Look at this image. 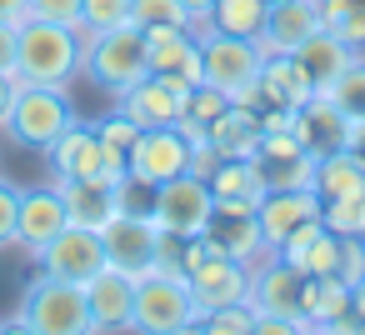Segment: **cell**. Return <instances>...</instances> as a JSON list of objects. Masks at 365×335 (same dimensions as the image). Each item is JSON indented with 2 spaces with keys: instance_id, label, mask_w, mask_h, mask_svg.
<instances>
[{
  "instance_id": "1",
  "label": "cell",
  "mask_w": 365,
  "mask_h": 335,
  "mask_svg": "<svg viewBox=\"0 0 365 335\" xmlns=\"http://www.w3.org/2000/svg\"><path fill=\"white\" fill-rule=\"evenodd\" d=\"M76 76H81V31L26 16L16 31V81L21 86H71Z\"/></svg>"
},
{
  "instance_id": "2",
  "label": "cell",
  "mask_w": 365,
  "mask_h": 335,
  "mask_svg": "<svg viewBox=\"0 0 365 335\" xmlns=\"http://www.w3.org/2000/svg\"><path fill=\"white\" fill-rule=\"evenodd\" d=\"M11 325H16V330H31V335H86V330H91L86 285L41 270V275L26 285L21 310H16Z\"/></svg>"
},
{
  "instance_id": "3",
  "label": "cell",
  "mask_w": 365,
  "mask_h": 335,
  "mask_svg": "<svg viewBox=\"0 0 365 335\" xmlns=\"http://www.w3.org/2000/svg\"><path fill=\"white\" fill-rule=\"evenodd\" d=\"M81 71L106 86V91H125L135 86L140 76H150V56H145V31L130 21V26H115V31H81Z\"/></svg>"
},
{
  "instance_id": "4",
  "label": "cell",
  "mask_w": 365,
  "mask_h": 335,
  "mask_svg": "<svg viewBox=\"0 0 365 335\" xmlns=\"http://www.w3.org/2000/svg\"><path fill=\"white\" fill-rule=\"evenodd\" d=\"M200 41V86H215L220 96L250 105L255 100V81L265 66V46L260 41H240V36H220V31H195Z\"/></svg>"
},
{
  "instance_id": "5",
  "label": "cell",
  "mask_w": 365,
  "mask_h": 335,
  "mask_svg": "<svg viewBox=\"0 0 365 335\" xmlns=\"http://www.w3.org/2000/svg\"><path fill=\"white\" fill-rule=\"evenodd\" d=\"M195 325H200V305H195L185 275H175V270L135 275V325L130 330L170 335V330H195Z\"/></svg>"
},
{
  "instance_id": "6",
  "label": "cell",
  "mask_w": 365,
  "mask_h": 335,
  "mask_svg": "<svg viewBox=\"0 0 365 335\" xmlns=\"http://www.w3.org/2000/svg\"><path fill=\"white\" fill-rule=\"evenodd\" d=\"M76 125V105L66 96V86H21L16 91V105H11V140L26 145V150H51V140Z\"/></svg>"
},
{
  "instance_id": "7",
  "label": "cell",
  "mask_w": 365,
  "mask_h": 335,
  "mask_svg": "<svg viewBox=\"0 0 365 335\" xmlns=\"http://www.w3.org/2000/svg\"><path fill=\"white\" fill-rule=\"evenodd\" d=\"M51 170H56V180H125V155H115L101 135H96V125H66L56 140H51Z\"/></svg>"
},
{
  "instance_id": "8",
  "label": "cell",
  "mask_w": 365,
  "mask_h": 335,
  "mask_svg": "<svg viewBox=\"0 0 365 335\" xmlns=\"http://www.w3.org/2000/svg\"><path fill=\"white\" fill-rule=\"evenodd\" d=\"M210 210H215V195L200 175H170L160 185H150V220L155 230H170V235H200L210 225Z\"/></svg>"
},
{
  "instance_id": "9",
  "label": "cell",
  "mask_w": 365,
  "mask_h": 335,
  "mask_svg": "<svg viewBox=\"0 0 365 335\" xmlns=\"http://www.w3.org/2000/svg\"><path fill=\"white\" fill-rule=\"evenodd\" d=\"M190 150H195V140L180 125H150V130L135 135V145L125 155V175L145 180V185H160V180L190 170Z\"/></svg>"
},
{
  "instance_id": "10",
  "label": "cell",
  "mask_w": 365,
  "mask_h": 335,
  "mask_svg": "<svg viewBox=\"0 0 365 335\" xmlns=\"http://www.w3.org/2000/svg\"><path fill=\"white\" fill-rule=\"evenodd\" d=\"M36 260H41L46 275H61V280H76V285H86L96 270L110 265L106 245H101V230H91V225H66L56 240H46L36 250Z\"/></svg>"
},
{
  "instance_id": "11",
  "label": "cell",
  "mask_w": 365,
  "mask_h": 335,
  "mask_svg": "<svg viewBox=\"0 0 365 335\" xmlns=\"http://www.w3.org/2000/svg\"><path fill=\"white\" fill-rule=\"evenodd\" d=\"M300 265H290L285 255H260L250 265V310L255 315H290V320H305L300 315ZM310 330V325H305Z\"/></svg>"
},
{
  "instance_id": "12",
  "label": "cell",
  "mask_w": 365,
  "mask_h": 335,
  "mask_svg": "<svg viewBox=\"0 0 365 335\" xmlns=\"http://www.w3.org/2000/svg\"><path fill=\"white\" fill-rule=\"evenodd\" d=\"M155 240H160V230H155L150 215H125V210H115V215L101 225L106 260L120 265V270H130V275H145V270L155 265Z\"/></svg>"
},
{
  "instance_id": "13",
  "label": "cell",
  "mask_w": 365,
  "mask_h": 335,
  "mask_svg": "<svg viewBox=\"0 0 365 335\" xmlns=\"http://www.w3.org/2000/svg\"><path fill=\"white\" fill-rule=\"evenodd\" d=\"M185 96H190V86H175L165 76H140L135 86L120 91V105L115 110H125L140 130H150V125H180Z\"/></svg>"
},
{
  "instance_id": "14",
  "label": "cell",
  "mask_w": 365,
  "mask_h": 335,
  "mask_svg": "<svg viewBox=\"0 0 365 335\" xmlns=\"http://www.w3.org/2000/svg\"><path fill=\"white\" fill-rule=\"evenodd\" d=\"M185 280H190V295H195L200 315L215 310V305H230V300H250V265L235 260V255H200L185 270Z\"/></svg>"
},
{
  "instance_id": "15",
  "label": "cell",
  "mask_w": 365,
  "mask_h": 335,
  "mask_svg": "<svg viewBox=\"0 0 365 335\" xmlns=\"http://www.w3.org/2000/svg\"><path fill=\"white\" fill-rule=\"evenodd\" d=\"M91 330H130L135 325V275L120 265H106L86 280Z\"/></svg>"
},
{
  "instance_id": "16",
  "label": "cell",
  "mask_w": 365,
  "mask_h": 335,
  "mask_svg": "<svg viewBox=\"0 0 365 335\" xmlns=\"http://www.w3.org/2000/svg\"><path fill=\"white\" fill-rule=\"evenodd\" d=\"M255 220H260L265 250L275 255L300 225L320 220V195H315V190H265V200L255 205Z\"/></svg>"
},
{
  "instance_id": "17",
  "label": "cell",
  "mask_w": 365,
  "mask_h": 335,
  "mask_svg": "<svg viewBox=\"0 0 365 335\" xmlns=\"http://www.w3.org/2000/svg\"><path fill=\"white\" fill-rule=\"evenodd\" d=\"M145 56H150V76H165L175 86H200V41H195V31L155 26V31H145Z\"/></svg>"
},
{
  "instance_id": "18",
  "label": "cell",
  "mask_w": 365,
  "mask_h": 335,
  "mask_svg": "<svg viewBox=\"0 0 365 335\" xmlns=\"http://www.w3.org/2000/svg\"><path fill=\"white\" fill-rule=\"evenodd\" d=\"M71 225V215H66V200H61V185L51 180V185H36V190H21V210H16V245H26L31 255L46 245V240H56L61 230Z\"/></svg>"
},
{
  "instance_id": "19",
  "label": "cell",
  "mask_w": 365,
  "mask_h": 335,
  "mask_svg": "<svg viewBox=\"0 0 365 335\" xmlns=\"http://www.w3.org/2000/svg\"><path fill=\"white\" fill-rule=\"evenodd\" d=\"M315 96V86H310V76H305V66L295 61V56H270L265 51V66H260V81H255V110H265V105H275V110H300L305 100Z\"/></svg>"
},
{
  "instance_id": "20",
  "label": "cell",
  "mask_w": 365,
  "mask_h": 335,
  "mask_svg": "<svg viewBox=\"0 0 365 335\" xmlns=\"http://www.w3.org/2000/svg\"><path fill=\"white\" fill-rule=\"evenodd\" d=\"M300 315L310 330H360L350 315V280H340V275H305Z\"/></svg>"
},
{
  "instance_id": "21",
  "label": "cell",
  "mask_w": 365,
  "mask_h": 335,
  "mask_svg": "<svg viewBox=\"0 0 365 335\" xmlns=\"http://www.w3.org/2000/svg\"><path fill=\"white\" fill-rule=\"evenodd\" d=\"M320 26V0H280V6H270L265 16V31H260V46L270 56H295Z\"/></svg>"
},
{
  "instance_id": "22",
  "label": "cell",
  "mask_w": 365,
  "mask_h": 335,
  "mask_svg": "<svg viewBox=\"0 0 365 335\" xmlns=\"http://www.w3.org/2000/svg\"><path fill=\"white\" fill-rule=\"evenodd\" d=\"M205 230L220 240V250H225V255H235V260H245V265H255L260 255H270V250H265V240H260L255 205L215 200V210H210V225H205Z\"/></svg>"
},
{
  "instance_id": "23",
  "label": "cell",
  "mask_w": 365,
  "mask_h": 335,
  "mask_svg": "<svg viewBox=\"0 0 365 335\" xmlns=\"http://www.w3.org/2000/svg\"><path fill=\"white\" fill-rule=\"evenodd\" d=\"M295 61L305 66V76H310V86H315V96L320 91H330L355 61H360V51L355 46H345L340 36H330V31H315L300 51H295Z\"/></svg>"
},
{
  "instance_id": "24",
  "label": "cell",
  "mask_w": 365,
  "mask_h": 335,
  "mask_svg": "<svg viewBox=\"0 0 365 335\" xmlns=\"http://www.w3.org/2000/svg\"><path fill=\"white\" fill-rule=\"evenodd\" d=\"M290 130L300 135V145L305 150H335V145H345V130H350V120H345V110L330 100V96H310L300 110H295V120H290Z\"/></svg>"
},
{
  "instance_id": "25",
  "label": "cell",
  "mask_w": 365,
  "mask_h": 335,
  "mask_svg": "<svg viewBox=\"0 0 365 335\" xmlns=\"http://www.w3.org/2000/svg\"><path fill=\"white\" fill-rule=\"evenodd\" d=\"M315 195L325 200H360L365 195V160L345 145L315 155Z\"/></svg>"
},
{
  "instance_id": "26",
  "label": "cell",
  "mask_w": 365,
  "mask_h": 335,
  "mask_svg": "<svg viewBox=\"0 0 365 335\" xmlns=\"http://www.w3.org/2000/svg\"><path fill=\"white\" fill-rule=\"evenodd\" d=\"M200 140H210L220 155H245V160H255V150H260V110L230 100V105L210 120V130H205Z\"/></svg>"
},
{
  "instance_id": "27",
  "label": "cell",
  "mask_w": 365,
  "mask_h": 335,
  "mask_svg": "<svg viewBox=\"0 0 365 335\" xmlns=\"http://www.w3.org/2000/svg\"><path fill=\"white\" fill-rule=\"evenodd\" d=\"M205 185L215 200H230V205H260L270 190L260 160H245V155H220V165L205 175Z\"/></svg>"
},
{
  "instance_id": "28",
  "label": "cell",
  "mask_w": 365,
  "mask_h": 335,
  "mask_svg": "<svg viewBox=\"0 0 365 335\" xmlns=\"http://www.w3.org/2000/svg\"><path fill=\"white\" fill-rule=\"evenodd\" d=\"M61 185V200H66V215L71 225H91L101 230L115 210H120V195L110 180H56Z\"/></svg>"
},
{
  "instance_id": "29",
  "label": "cell",
  "mask_w": 365,
  "mask_h": 335,
  "mask_svg": "<svg viewBox=\"0 0 365 335\" xmlns=\"http://www.w3.org/2000/svg\"><path fill=\"white\" fill-rule=\"evenodd\" d=\"M265 16H270V0H215L210 16H205V26H210V31H220V36L260 41Z\"/></svg>"
},
{
  "instance_id": "30",
  "label": "cell",
  "mask_w": 365,
  "mask_h": 335,
  "mask_svg": "<svg viewBox=\"0 0 365 335\" xmlns=\"http://www.w3.org/2000/svg\"><path fill=\"white\" fill-rule=\"evenodd\" d=\"M320 26L345 46L365 51V0H320Z\"/></svg>"
},
{
  "instance_id": "31",
  "label": "cell",
  "mask_w": 365,
  "mask_h": 335,
  "mask_svg": "<svg viewBox=\"0 0 365 335\" xmlns=\"http://www.w3.org/2000/svg\"><path fill=\"white\" fill-rule=\"evenodd\" d=\"M225 105H230V96H220L215 86H190V96H185V115H180V130H185L190 140H200V135L210 130V120H215Z\"/></svg>"
},
{
  "instance_id": "32",
  "label": "cell",
  "mask_w": 365,
  "mask_h": 335,
  "mask_svg": "<svg viewBox=\"0 0 365 335\" xmlns=\"http://www.w3.org/2000/svg\"><path fill=\"white\" fill-rule=\"evenodd\" d=\"M195 330H210V335H255V310H250V300H230V305L205 310Z\"/></svg>"
},
{
  "instance_id": "33",
  "label": "cell",
  "mask_w": 365,
  "mask_h": 335,
  "mask_svg": "<svg viewBox=\"0 0 365 335\" xmlns=\"http://www.w3.org/2000/svg\"><path fill=\"white\" fill-rule=\"evenodd\" d=\"M130 21L140 31H155V26H180V31H195V21L185 16L180 0H130Z\"/></svg>"
},
{
  "instance_id": "34",
  "label": "cell",
  "mask_w": 365,
  "mask_h": 335,
  "mask_svg": "<svg viewBox=\"0 0 365 335\" xmlns=\"http://www.w3.org/2000/svg\"><path fill=\"white\" fill-rule=\"evenodd\" d=\"M320 96H330L340 110H345V120H365V61H355L330 91H320Z\"/></svg>"
},
{
  "instance_id": "35",
  "label": "cell",
  "mask_w": 365,
  "mask_h": 335,
  "mask_svg": "<svg viewBox=\"0 0 365 335\" xmlns=\"http://www.w3.org/2000/svg\"><path fill=\"white\" fill-rule=\"evenodd\" d=\"M130 26V0H81V31Z\"/></svg>"
},
{
  "instance_id": "36",
  "label": "cell",
  "mask_w": 365,
  "mask_h": 335,
  "mask_svg": "<svg viewBox=\"0 0 365 335\" xmlns=\"http://www.w3.org/2000/svg\"><path fill=\"white\" fill-rule=\"evenodd\" d=\"M96 135L115 150V155H130V145H135V135H140V125L125 115V110H110L106 120H96Z\"/></svg>"
},
{
  "instance_id": "37",
  "label": "cell",
  "mask_w": 365,
  "mask_h": 335,
  "mask_svg": "<svg viewBox=\"0 0 365 335\" xmlns=\"http://www.w3.org/2000/svg\"><path fill=\"white\" fill-rule=\"evenodd\" d=\"M26 16L36 21H61L81 31V0H26Z\"/></svg>"
},
{
  "instance_id": "38",
  "label": "cell",
  "mask_w": 365,
  "mask_h": 335,
  "mask_svg": "<svg viewBox=\"0 0 365 335\" xmlns=\"http://www.w3.org/2000/svg\"><path fill=\"white\" fill-rule=\"evenodd\" d=\"M16 210H21V190L0 180V245H16Z\"/></svg>"
},
{
  "instance_id": "39",
  "label": "cell",
  "mask_w": 365,
  "mask_h": 335,
  "mask_svg": "<svg viewBox=\"0 0 365 335\" xmlns=\"http://www.w3.org/2000/svg\"><path fill=\"white\" fill-rule=\"evenodd\" d=\"M16 21H0V71H11L16 76Z\"/></svg>"
},
{
  "instance_id": "40",
  "label": "cell",
  "mask_w": 365,
  "mask_h": 335,
  "mask_svg": "<svg viewBox=\"0 0 365 335\" xmlns=\"http://www.w3.org/2000/svg\"><path fill=\"white\" fill-rule=\"evenodd\" d=\"M285 330H305V320H290V315H255V335H285Z\"/></svg>"
},
{
  "instance_id": "41",
  "label": "cell",
  "mask_w": 365,
  "mask_h": 335,
  "mask_svg": "<svg viewBox=\"0 0 365 335\" xmlns=\"http://www.w3.org/2000/svg\"><path fill=\"white\" fill-rule=\"evenodd\" d=\"M16 91H21V81H16L11 71H0V130H6V120H11V105H16Z\"/></svg>"
},
{
  "instance_id": "42",
  "label": "cell",
  "mask_w": 365,
  "mask_h": 335,
  "mask_svg": "<svg viewBox=\"0 0 365 335\" xmlns=\"http://www.w3.org/2000/svg\"><path fill=\"white\" fill-rule=\"evenodd\" d=\"M350 315H355V325L365 330V275L350 285Z\"/></svg>"
},
{
  "instance_id": "43",
  "label": "cell",
  "mask_w": 365,
  "mask_h": 335,
  "mask_svg": "<svg viewBox=\"0 0 365 335\" xmlns=\"http://www.w3.org/2000/svg\"><path fill=\"white\" fill-rule=\"evenodd\" d=\"M345 150H355V155L365 160V120H350V130H345Z\"/></svg>"
},
{
  "instance_id": "44",
  "label": "cell",
  "mask_w": 365,
  "mask_h": 335,
  "mask_svg": "<svg viewBox=\"0 0 365 335\" xmlns=\"http://www.w3.org/2000/svg\"><path fill=\"white\" fill-rule=\"evenodd\" d=\"M180 6H185V16L195 21V31H205V16H210L215 0H180Z\"/></svg>"
},
{
  "instance_id": "45",
  "label": "cell",
  "mask_w": 365,
  "mask_h": 335,
  "mask_svg": "<svg viewBox=\"0 0 365 335\" xmlns=\"http://www.w3.org/2000/svg\"><path fill=\"white\" fill-rule=\"evenodd\" d=\"M0 21H26V0H0Z\"/></svg>"
},
{
  "instance_id": "46",
  "label": "cell",
  "mask_w": 365,
  "mask_h": 335,
  "mask_svg": "<svg viewBox=\"0 0 365 335\" xmlns=\"http://www.w3.org/2000/svg\"><path fill=\"white\" fill-rule=\"evenodd\" d=\"M270 6H280V0H270Z\"/></svg>"
},
{
  "instance_id": "47",
  "label": "cell",
  "mask_w": 365,
  "mask_h": 335,
  "mask_svg": "<svg viewBox=\"0 0 365 335\" xmlns=\"http://www.w3.org/2000/svg\"><path fill=\"white\" fill-rule=\"evenodd\" d=\"M360 240H365V235H360Z\"/></svg>"
}]
</instances>
